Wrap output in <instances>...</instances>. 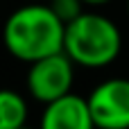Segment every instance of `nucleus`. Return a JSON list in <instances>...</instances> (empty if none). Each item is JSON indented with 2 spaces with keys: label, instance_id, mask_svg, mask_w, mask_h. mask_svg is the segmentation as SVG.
I'll use <instances>...</instances> for the list:
<instances>
[{
  "label": "nucleus",
  "instance_id": "obj_1",
  "mask_svg": "<svg viewBox=\"0 0 129 129\" xmlns=\"http://www.w3.org/2000/svg\"><path fill=\"white\" fill-rule=\"evenodd\" d=\"M2 36L7 52L14 59L32 66L41 59L63 52L66 25L59 20L50 5L32 2L9 14Z\"/></svg>",
  "mask_w": 129,
  "mask_h": 129
},
{
  "label": "nucleus",
  "instance_id": "obj_10",
  "mask_svg": "<svg viewBox=\"0 0 129 129\" xmlns=\"http://www.w3.org/2000/svg\"><path fill=\"white\" fill-rule=\"evenodd\" d=\"M23 129H27V127H23Z\"/></svg>",
  "mask_w": 129,
  "mask_h": 129
},
{
  "label": "nucleus",
  "instance_id": "obj_2",
  "mask_svg": "<svg viewBox=\"0 0 129 129\" xmlns=\"http://www.w3.org/2000/svg\"><path fill=\"white\" fill-rule=\"evenodd\" d=\"M122 50L120 27L104 14L84 11L77 20L66 25L63 52L75 66L104 68L111 66Z\"/></svg>",
  "mask_w": 129,
  "mask_h": 129
},
{
  "label": "nucleus",
  "instance_id": "obj_4",
  "mask_svg": "<svg viewBox=\"0 0 129 129\" xmlns=\"http://www.w3.org/2000/svg\"><path fill=\"white\" fill-rule=\"evenodd\" d=\"M86 100L95 129H129V79H104Z\"/></svg>",
  "mask_w": 129,
  "mask_h": 129
},
{
  "label": "nucleus",
  "instance_id": "obj_7",
  "mask_svg": "<svg viewBox=\"0 0 129 129\" xmlns=\"http://www.w3.org/2000/svg\"><path fill=\"white\" fill-rule=\"evenodd\" d=\"M48 5L52 7V11L59 16V20L63 25H70L73 20H77L86 9V5L82 0H48Z\"/></svg>",
  "mask_w": 129,
  "mask_h": 129
},
{
  "label": "nucleus",
  "instance_id": "obj_3",
  "mask_svg": "<svg viewBox=\"0 0 129 129\" xmlns=\"http://www.w3.org/2000/svg\"><path fill=\"white\" fill-rule=\"evenodd\" d=\"M73 82H75V63L66 52L32 63L25 77L27 93L41 104H52L70 95Z\"/></svg>",
  "mask_w": 129,
  "mask_h": 129
},
{
  "label": "nucleus",
  "instance_id": "obj_8",
  "mask_svg": "<svg viewBox=\"0 0 129 129\" xmlns=\"http://www.w3.org/2000/svg\"><path fill=\"white\" fill-rule=\"evenodd\" d=\"M86 7H102V5H109L111 0H82Z\"/></svg>",
  "mask_w": 129,
  "mask_h": 129
},
{
  "label": "nucleus",
  "instance_id": "obj_9",
  "mask_svg": "<svg viewBox=\"0 0 129 129\" xmlns=\"http://www.w3.org/2000/svg\"><path fill=\"white\" fill-rule=\"evenodd\" d=\"M127 16H129V0H127Z\"/></svg>",
  "mask_w": 129,
  "mask_h": 129
},
{
  "label": "nucleus",
  "instance_id": "obj_5",
  "mask_svg": "<svg viewBox=\"0 0 129 129\" xmlns=\"http://www.w3.org/2000/svg\"><path fill=\"white\" fill-rule=\"evenodd\" d=\"M39 129H95L88 100L70 93L52 104H45Z\"/></svg>",
  "mask_w": 129,
  "mask_h": 129
},
{
  "label": "nucleus",
  "instance_id": "obj_6",
  "mask_svg": "<svg viewBox=\"0 0 129 129\" xmlns=\"http://www.w3.org/2000/svg\"><path fill=\"white\" fill-rule=\"evenodd\" d=\"M27 122V102L20 93L5 88L0 93V129H23Z\"/></svg>",
  "mask_w": 129,
  "mask_h": 129
}]
</instances>
